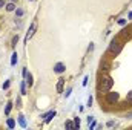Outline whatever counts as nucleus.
I'll return each instance as SVG.
<instances>
[{
    "instance_id": "f257e3e1",
    "label": "nucleus",
    "mask_w": 132,
    "mask_h": 130,
    "mask_svg": "<svg viewBox=\"0 0 132 130\" xmlns=\"http://www.w3.org/2000/svg\"><path fill=\"white\" fill-rule=\"evenodd\" d=\"M114 86V81L112 78L109 77V75H106V72L100 75V78H98V92L100 93H106V92H109V89Z\"/></svg>"
},
{
    "instance_id": "f03ea898",
    "label": "nucleus",
    "mask_w": 132,
    "mask_h": 130,
    "mask_svg": "<svg viewBox=\"0 0 132 130\" xmlns=\"http://www.w3.org/2000/svg\"><path fill=\"white\" fill-rule=\"evenodd\" d=\"M121 49H123V43L118 41V38H114L111 41V44H109V54L111 55H118L121 52Z\"/></svg>"
},
{
    "instance_id": "7ed1b4c3",
    "label": "nucleus",
    "mask_w": 132,
    "mask_h": 130,
    "mask_svg": "<svg viewBox=\"0 0 132 130\" xmlns=\"http://www.w3.org/2000/svg\"><path fill=\"white\" fill-rule=\"evenodd\" d=\"M118 98H120V95L117 92H108L106 93V103L108 104H115L118 101Z\"/></svg>"
},
{
    "instance_id": "20e7f679",
    "label": "nucleus",
    "mask_w": 132,
    "mask_h": 130,
    "mask_svg": "<svg viewBox=\"0 0 132 130\" xmlns=\"http://www.w3.org/2000/svg\"><path fill=\"white\" fill-rule=\"evenodd\" d=\"M34 32H35V23H32L31 28H29V31H28V34H26V37H25V43H28V41H29V38L34 35Z\"/></svg>"
},
{
    "instance_id": "39448f33",
    "label": "nucleus",
    "mask_w": 132,
    "mask_h": 130,
    "mask_svg": "<svg viewBox=\"0 0 132 130\" xmlns=\"http://www.w3.org/2000/svg\"><path fill=\"white\" fill-rule=\"evenodd\" d=\"M100 69H101V72H108V70L111 69V64H109V61L106 60H101V63H100Z\"/></svg>"
},
{
    "instance_id": "423d86ee",
    "label": "nucleus",
    "mask_w": 132,
    "mask_h": 130,
    "mask_svg": "<svg viewBox=\"0 0 132 130\" xmlns=\"http://www.w3.org/2000/svg\"><path fill=\"white\" fill-rule=\"evenodd\" d=\"M65 64L63 63H57V64L54 66V72H57V74H61V72H65Z\"/></svg>"
},
{
    "instance_id": "0eeeda50",
    "label": "nucleus",
    "mask_w": 132,
    "mask_h": 130,
    "mask_svg": "<svg viewBox=\"0 0 132 130\" xmlns=\"http://www.w3.org/2000/svg\"><path fill=\"white\" fill-rule=\"evenodd\" d=\"M54 116H55V110H51L49 113H46V115H45L43 118H45V121H46V123H49V121L54 118Z\"/></svg>"
},
{
    "instance_id": "6e6552de",
    "label": "nucleus",
    "mask_w": 132,
    "mask_h": 130,
    "mask_svg": "<svg viewBox=\"0 0 132 130\" xmlns=\"http://www.w3.org/2000/svg\"><path fill=\"white\" fill-rule=\"evenodd\" d=\"M63 84H65V80L60 78V80H59V84H57V92H61V90H63Z\"/></svg>"
},
{
    "instance_id": "1a4fd4ad",
    "label": "nucleus",
    "mask_w": 132,
    "mask_h": 130,
    "mask_svg": "<svg viewBox=\"0 0 132 130\" xmlns=\"http://www.w3.org/2000/svg\"><path fill=\"white\" fill-rule=\"evenodd\" d=\"M5 8H6V11H9V12H11V11H14V9H15V3L9 2V3H8V5H6Z\"/></svg>"
},
{
    "instance_id": "9d476101",
    "label": "nucleus",
    "mask_w": 132,
    "mask_h": 130,
    "mask_svg": "<svg viewBox=\"0 0 132 130\" xmlns=\"http://www.w3.org/2000/svg\"><path fill=\"white\" fill-rule=\"evenodd\" d=\"M19 123L22 127H26V121H25V116L23 115H19Z\"/></svg>"
},
{
    "instance_id": "9b49d317",
    "label": "nucleus",
    "mask_w": 132,
    "mask_h": 130,
    "mask_svg": "<svg viewBox=\"0 0 132 130\" xmlns=\"http://www.w3.org/2000/svg\"><path fill=\"white\" fill-rule=\"evenodd\" d=\"M26 83L29 86H32V83H34V81H32V75L31 74H26Z\"/></svg>"
},
{
    "instance_id": "f8f14e48",
    "label": "nucleus",
    "mask_w": 132,
    "mask_h": 130,
    "mask_svg": "<svg viewBox=\"0 0 132 130\" xmlns=\"http://www.w3.org/2000/svg\"><path fill=\"white\" fill-rule=\"evenodd\" d=\"M17 54H12V58H11V64L12 66H15V63H17Z\"/></svg>"
},
{
    "instance_id": "ddd939ff",
    "label": "nucleus",
    "mask_w": 132,
    "mask_h": 130,
    "mask_svg": "<svg viewBox=\"0 0 132 130\" xmlns=\"http://www.w3.org/2000/svg\"><path fill=\"white\" fill-rule=\"evenodd\" d=\"M11 109H12V104H11V103H8V104H6V109H5V113H6V115H9Z\"/></svg>"
},
{
    "instance_id": "4468645a",
    "label": "nucleus",
    "mask_w": 132,
    "mask_h": 130,
    "mask_svg": "<svg viewBox=\"0 0 132 130\" xmlns=\"http://www.w3.org/2000/svg\"><path fill=\"white\" fill-rule=\"evenodd\" d=\"M126 101H127V103H131V104H132V90H131V92H129V93H127V95H126Z\"/></svg>"
},
{
    "instance_id": "2eb2a0df",
    "label": "nucleus",
    "mask_w": 132,
    "mask_h": 130,
    "mask_svg": "<svg viewBox=\"0 0 132 130\" xmlns=\"http://www.w3.org/2000/svg\"><path fill=\"white\" fill-rule=\"evenodd\" d=\"M14 125H15V121H14V119H8V127L12 129Z\"/></svg>"
},
{
    "instance_id": "dca6fc26",
    "label": "nucleus",
    "mask_w": 132,
    "mask_h": 130,
    "mask_svg": "<svg viewBox=\"0 0 132 130\" xmlns=\"http://www.w3.org/2000/svg\"><path fill=\"white\" fill-rule=\"evenodd\" d=\"M66 129H75V125H74L71 121H68V123H66Z\"/></svg>"
},
{
    "instance_id": "f3484780",
    "label": "nucleus",
    "mask_w": 132,
    "mask_h": 130,
    "mask_svg": "<svg viewBox=\"0 0 132 130\" xmlns=\"http://www.w3.org/2000/svg\"><path fill=\"white\" fill-rule=\"evenodd\" d=\"M15 14H17V17H22L25 12H23V9H15Z\"/></svg>"
},
{
    "instance_id": "a211bd4d",
    "label": "nucleus",
    "mask_w": 132,
    "mask_h": 130,
    "mask_svg": "<svg viewBox=\"0 0 132 130\" xmlns=\"http://www.w3.org/2000/svg\"><path fill=\"white\" fill-rule=\"evenodd\" d=\"M17 41H19V35H15L14 38H12V46H15V44H17Z\"/></svg>"
},
{
    "instance_id": "6ab92c4d",
    "label": "nucleus",
    "mask_w": 132,
    "mask_h": 130,
    "mask_svg": "<svg viewBox=\"0 0 132 130\" xmlns=\"http://www.w3.org/2000/svg\"><path fill=\"white\" fill-rule=\"evenodd\" d=\"M20 89H22V95L26 93V87H25V83H22V87H20Z\"/></svg>"
},
{
    "instance_id": "aec40b11",
    "label": "nucleus",
    "mask_w": 132,
    "mask_h": 130,
    "mask_svg": "<svg viewBox=\"0 0 132 130\" xmlns=\"http://www.w3.org/2000/svg\"><path fill=\"white\" fill-rule=\"evenodd\" d=\"M74 125H75V129L80 127V119H78V118H75V123H74Z\"/></svg>"
},
{
    "instance_id": "412c9836",
    "label": "nucleus",
    "mask_w": 132,
    "mask_h": 130,
    "mask_svg": "<svg viewBox=\"0 0 132 130\" xmlns=\"http://www.w3.org/2000/svg\"><path fill=\"white\" fill-rule=\"evenodd\" d=\"M118 23H120L121 26H125V25H126V20H125V19H120V20H118Z\"/></svg>"
},
{
    "instance_id": "4be33fe9",
    "label": "nucleus",
    "mask_w": 132,
    "mask_h": 130,
    "mask_svg": "<svg viewBox=\"0 0 132 130\" xmlns=\"http://www.w3.org/2000/svg\"><path fill=\"white\" fill-rule=\"evenodd\" d=\"M8 87H9V81H5L3 83V89H8Z\"/></svg>"
},
{
    "instance_id": "5701e85b",
    "label": "nucleus",
    "mask_w": 132,
    "mask_h": 130,
    "mask_svg": "<svg viewBox=\"0 0 132 130\" xmlns=\"http://www.w3.org/2000/svg\"><path fill=\"white\" fill-rule=\"evenodd\" d=\"M91 104H92V98L89 96V99H88V106H89V107H91Z\"/></svg>"
},
{
    "instance_id": "b1692460",
    "label": "nucleus",
    "mask_w": 132,
    "mask_h": 130,
    "mask_svg": "<svg viewBox=\"0 0 132 130\" xmlns=\"http://www.w3.org/2000/svg\"><path fill=\"white\" fill-rule=\"evenodd\" d=\"M5 6V0H0V8H3Z\"/></svg>"
},
{
    "instance_id": "393cba45",
    "label": "nucleus",
    "mask_w": 132,
    "mask_h": 130,
    "mask_svg": "<svg viewBox=\"0 0 132 130\" xmlns=\"http://www.w3.org/2000/svg\"><path fill=\"white\" fill-rule=\"evenodd\" d=\"M127 118H132V113H129V115H127Z\"/></svg>"
},
{
    "instance_id": "a878e982",
    "label": "nucleus",
    "mask_w": 132,
    "mask_h": 130,
    "mask_svg": "<svg viewBox=\"0 0 132 130\" xmlns=\"http://www.w3.org/2000/svg\"><path fill=\"white\" fill-rule=\"evenodd\" d=\"M129 19H132V12H129Z\"/></svg>"
},
{
    "instance_id": "bb28decb",
    "label": "nucleus",
    "mask_w": 132,
    "mask_h": 130,
    "mask_svg": "<svg viewBox=\"0 0 132 130\" xmlns=\"http://www.w3.org/2000/svg\"><path fill=\"white\" fill-rule=\"evenodd\" d=\"M9 2H12V3H14V0H9Z\"/></svg>"
}]
</instances>
